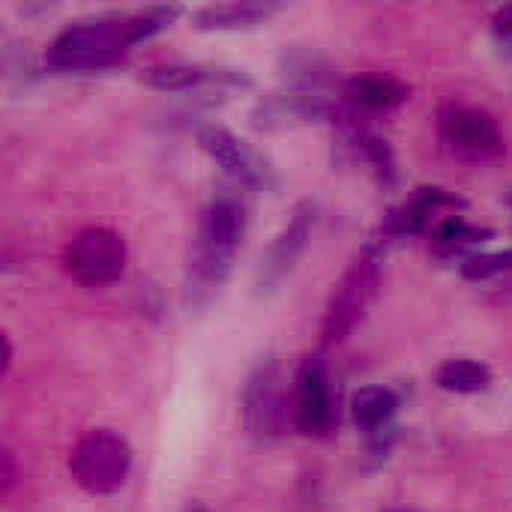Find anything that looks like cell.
Here are the masks:
<instances>
[{"mask_svg": "<svg viewBox=\"0 0 512 512\" xmlns=\"http://www.w3.org/2000/svg\"><path fill=\"white\" fill-rule=\"evenodd\" d=\"M246 234V204L237 195H216L198 216V231L186 264V306H207L225 285L240 240Z\"/></svg>", "mask_w": 512, "mask_h": 512, "instance_id": "2", "label": "cell"}, {"mask_svg": "<svg viewBox=\"0 0 512 512\" xmlns=\"http://www.w3.org/2000/svg\"><path fill=\"white\" fill-rule=\"evenodd\" d=\"M492 27H495V36H498V39H512V3L495 12Z\"/></svg>", "mask_w": 512, "mask_h": 512, "instance_id": "18", "label": "cell"}, {"mask_svg": "<svg viewBox=\"0 0 512 512\" xmlns=\"http://www.w3.org/2000/svg\"><path fill=\"white\" fill-rule=\"evenodd\" d=\"M336 423V408L330 396L327 369L318 357H306L297 369V387H294V426L309 438L330 435Z\"/></svg>", "mask_w": 512, "mask_h": 512, "instance_id": "9", "label": "cell"}, {"mask_svg": "<svg viewBox=\"0 0 512 512\" xmlns=\"http://www.w3.org/2000/svg\"><path fill=\"white\" fill-rule=\"evenodd\" d=\"M282 6L270 0H231V3H210L192 15L198 30H249L264 24Z\"/></svg>", "mask_w": 512, "mask_h": 512, "instance_id": "12", "label": "cell"}, {"mask_svg": "<svg viewBox=\"0 0 512 512\" xmlns=\"http://www.w3.org/2000/svg\"><path fill=\"white\" fill-rule=\"evenodd\" d=\"M240 411L246 432L255 441H276L285 435L288 423H294V399L288 396L282 366L273 357L261 360L249 372L240 396Z\"/></svg>", "mask_w": 512, "mask_h": 512, "instance_id": "4", "label": "cell"}, {"mask_svg": "<svg viewBox=\"0 0 512 512\" xmlns=\"http://www.w3.org/2000/svg\"><path fill=\"white\" fill-rule=\"evenodd\" d=\"M483 237H489V231H480L474 225H468L465 219L459 216H450L438 225V234H435V249L441 255H459L462 249H471L477 243H483Z\"/></svg>", "mask_w": 512, "mask_h": 512, "instance_id": "16", "label": "cell"}, {"mask_svg": "<svg viewBox=\"0 0 512 512\" xmlns=\"http://www.w3.org/2000/svg\"><path fill=\"white\" fill-rule=\"evenodd\" d=\"M512 270V249L504 252H486V255H471L465 258L462 264V276L465 279H492V276H501V273H510Z\"/></svg>", "mask_w": 512, "mask_h": 512, "instance_id": "17", "label": "cell"}, {"mask_svg": "<svg viewBox=\"0 0 512 512\" xmlns=\"http://www.w3.org/2000/svg\"><path fill=\"white\" fill-rule=\"evenodd\" d=\"M180 15V6H147L129 15H105L93 21H75L60 30L48 48V66L54 69H105L123 60V54L168 27Z\"/></svg>", "mask_w": 512, "mask_h": 512, "instance_id": "1", "label": "cell"}, {"mask_svg": "<svg viewBox=\"0 0 512 512\" xmlns=\"http://www.w3.org/2000/svg\"><path fill=\"white\" fill-rule=\"evenodd\" d=\"M441 138L453 156L468 162H489L504 153V138L495 117L471 105H453L441 114Z\"/></svg>", "mask_w": 512, "mask_h": 512, "instance_id": "7", "label": "cell"}, {"mask_svg": "<svg viewBox=\"0 0 512 512\" xmlns=\"http://www.w3.org/2000/svg\"><path fill=\"white\" fill-rule=\"evenodd\" d=\"M399 399L393 390L387 387H363L354 402H351V417L357 423V429H363V435L390 429V420L396 417Z\"/></svg>", "mask_w": 512, "mask_h": 512, "instance_id": "14", "label": "cell"}, {"mask_svg": "<svg viewBox=\"0 0 512 512\" xmlns=\"http://www.w3.org/2000/svg\"><path fill=\"white\" fill-rule=\"evenodd\" d=\"M345 96L360 108H396L411 96V87L393 75H357L345 84Z\"/></svg>", "mask_w": 512, "mask_h": 512, "instance_id": "13", "label": "cell"}, {"mask_svg": "<svg viewBox=\"0 0 512 512\" xmlns=\"http://www.w3.org/2000/svg\"><path fill=\"white\" fill-rule=\"evenodd\" d=\"M129 468H132V450L111 429L87 432L69 456V474L87 495L120 492L129 477Z\"/></svg>", "mask_w": 512, "mask_h": 512, "instance_id": "5", "label": "cell"}, {"mask_svg": "<svg viewBox=\"0 0 512 512\" xmlns=\"http://www.w3.org/2000/svg\"><path fill=\"white\" fill-rule=\"evenodd\" d=\"M387 512H408V510H387Z\"/></svg>", "mask_w": 512, "mask_h": 512, "instance_id": "21", "label": "cell"}, {"mask_svg": "<svg viewBox=\"0 0 512 512\" xmlns=\"http://www.w3.org/2000/svg\"><path fill=\"white\" fill-rule=\"evenodd\" d=\"M63 270L87 288L111 285L126 270V243L117 231L90 225L66 243Z\"/></svg>", "mask_w": 512, "mask_h": 512, "instance_id": "6", "label": "cell"}, {"mask_svg": "<svg viewBox=\"0 0 512 512\" xmlns=\"http://www.w3.org/2000/svg\"><path fill=\"white\" fill-rule=\"evenodd\" d=\"M141 81L153 90L162 93H186L198 87H213V84H228V87H246L249 78L234 69H219V66H204V63H162L150 66L141 72Z\"/></svg>", "mask_w": 512, "mask_h": 512, "instance_id": "11", "label": "cell"}, {"mask_svg": "<svg viewBox=\"0 0 512 512\" xmlns=\"http://www.w3.org/2000/svg\"><path fill=\"white\" fill-rule=\"evenodd\" d=\"M378 282H381V258L375 249H363L348 264V270L342 273L339 285L327 300L324 324H321V336L327 345H336L357 330V324L366 318L369 303L375 300Z\"/></svg>", "mask_w": 512, "mask_h": 512, "instance_id": "3", "label": "cell"}, {"mask_svg": "<svg viewBox=\"0 0 512 512\" xmlns=\"http://www.w3.org/2000/svg\"><path fill=\"white\" fill-rule=\"evenodd\" d=\"M183 512H207V507H201V504H189Z\"/></svg>", "mask_w": 512, "mask_h": 512, "instance_id": "20", "label": "cell"}, {"mask_svg": "<svg viewBox=\"0 0 512 512\" xmlns=\"http://www.w3.org/2000/svg\"><path fill=\"white\" fill-rule=\"evenodd\" d=\"M0 462H3V495H9L12 486H15V459H12L9 450H3Z\"/></svg>", "mask_w": 512, "mask_h": 512, "instance_id": "19", "label": "cell"}, {"mask_svg": "<svg viewBox=\"0 0 512 512\" xmlns=\"http://www.w3.org/2000/svg\"><path fill=\"white\" fill-rule=\"evenodd\" d=\"M438 387L459 396L486 393L492 387V372L477 360H447L438 369Z\"/></svg>", "mask_w": 512, "mask_h": 512, "instance_id": "15", "label": "cell"}, {"mask_svg": "<svg viewBox=\"0 0 512 512\" xmlns=\"http://www.w3.org/2000/svg\"><path fill=\"white\" fill-rule=\"evenodd\" d=\"M198 144L237 183H243V186H264L267 183V165L231 129H225L219 123H204L198 129Z\"/></svg>", "mask_w": 512, "mask_h": 512, "instance_id": "10", "label": "cell"}, {"mask_svg": "<svg viewBox=\"0 0 512 512\" xmlns=\"http://www.w3.org/2000/svg\"><path fill=\"white\" fill-rule=\"evenodd\" d=\"M312 228H315V204L312 201L294 204L288 222L279 228V234L273 237V243L261 255L258 279H255V285H258L261 294H270V291H276L285 282V276L294 270V264L306 252V243L312 237Z\"/></svg>", "mask_w": 512, "mask_h": 512, "instance_id": "8", "label": "cell"}]
</instances>
